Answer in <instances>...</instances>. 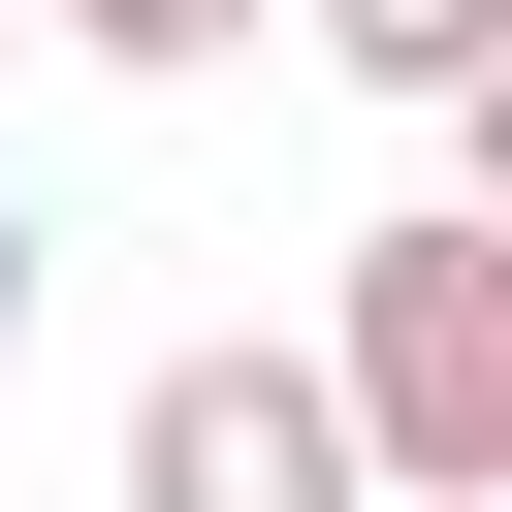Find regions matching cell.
<instances>
[{
    "label": "cell",
    "instance_id": "obj_1",
    "mask_svg": "<svg viewBox=\"0 0 512 512\" xmlns=\"http://www.w3.org/2000/svg\"><path fill=\"white\" fill-rule=\"evenodd\" d=\"M320 416H352L384 512H480V480H512V192L352 224V288H320Z\"/></svg>",
    "mask_w": 512,
    "mask_h": 512
},
{
    "label": "cell",
    "instance_id": "obj_2",
    "mask_svg": "<svg viewBox=\"0 0 512 512\" xmlns=\"http://www.w3.org/2000/svg\"><path fill=\"white\" fill-rule=\"evenodd\" d=\"M128 512H352V416H320V352H160L128 384Z\"/></svg>",
    "mask_w": 512,
    "mask_h": 512
},
{
    "label": "cell",
    "instance_id": "obj_3",
    "mask_svg": "<svg viewBox=\"0 0 512 512\" xmlns=\"http://www.w3.org/2000/svg\"><path fill=\"white\" fill-rule=\"evenodd\" d=\"M320 64H352V96H448V128H480V64H512V0H320Z\"/></svg>",
    "mask_w": 512,
    "mask_h": 512
},
{
    "label": "cell",
    "instance_id": "obj_4",
    "mask_svg": "<svg viewBox=\"0 0 512 512\" xmlns=\"http://www.w3.org/2000/svg\"><path fill=\"white\" fill-rule=\"evenodd\" d=\"M64 64H128V96H192V64H256V0H32Z\"/></svg>",
    "mask_w": 512,
    "mask_h": 512
},
{
    "label": "cell",
    "instance_id": "obj_5",
    "mask_svg": "<svg viewBox=\"0 0 512 512\" xmlns=\"http://www.w3.org/2000/svg\"><path fill=\"white\" fill-rule=\"evenodd\" d=\"M32 256H64V224H32V192H0V352H32Z\"/></svg>",
    "mask_w": 512,
    "mask_h": 512
},
{
    "label": "cell",
    "instance_id": "obj_6",
    "mask_svg": "<svg viewBox=\"0 0 512 512\" xmlns=\"http://www.w3.org/2000/svg\"><path fill=\"white\" fill-rule=\"evenodd\" d=\"M0 32H32V0H0Z\"/></svg>",
    "mask_w": 512,
    "mask_h": 512
}]
</instances>
